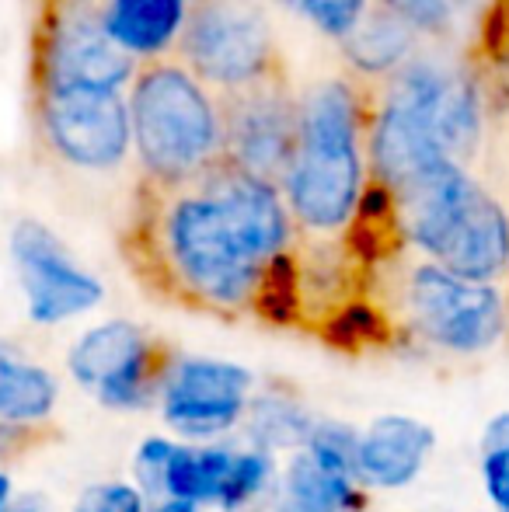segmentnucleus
Segmentation results:
<instances>
[{
	"mask_svg": "<svg viewBox=\"0 0 509 512\" xmlns=\"http://www.w3.org/2000/svg\"><path fill=\"white\" fill-rule=\"evenodd\" d=\"M297 241L283 189L220 161L185 189L143 185L129 265L175 307L297 324Z\"/></svg>",
	"mask_w": 509,
	"mask_h": 512,
	"instance_id": "f257e3e1",
	"label": "nucleus"
},
{
	"mask_svg": "<svg viewBox=\"0 0 509 512\" xmlns=\"http://www.w3.org/2000/svg\"><path fill=\"white\" fill-rule=\"evenodd\" d=\"M370 88L349 77H321L300 95V129L283 199L300 237L346 241L370 192L367 129Z\"/></svg>",
	"mask_w": 509,
	"mask_h": 512,
	"instance_id": "f03ea898",
	"label": "nucleus"
},
{
	"mask_svg": "<svg viewBox=\"0 0 509 512\" xmlns=\"http://www.w3.org/2000/svg\"><path fill=\"white\" fill-rule=\"evenodd\" d=\"M370 286H384L374 307L387 328L440 356H485L509 335V286L471 283L412 251L370 272Z\"/></svg>",
	"mask_w": 509,
	"mask_h": 512,
	"instance_id": "7ed1b4c3",
	"label": "nucleus"
},
{
	"mask_svg": "<svg viewBox=\"0 0 509 512\" xmlns=\"http://www.w3.org/2000/svg\"><path fill=\"white\" fill-rule=\"evenodd\" d=\"M126 102L143 185L185 189L224 161V105L182 60L143 63Z\"/></svg>",
	"mask_w": 509,
	"mask_h": 512,
	"instance_id": "20e7f679",
	"label": "nucleus"
},
{
	"mask_svg": "<svg viewBox=\"0 0 509 512\" xmlns=\"http://www.w3.org/2000/svg\"><path fill=\"white\" fill-rule=\"evenodd\" d=\"M279 464L252 443H182L147 436L133 450V485L157 499H182L210 512H252L276 499Z\"/></svg>",
	"mask_w": 509,
	"mask_h": 512,
	"instance_id": "39448f33",
	"label": "nucleus"
},
{
	"mask_svg": "<svg viewBox=\"0 0 509 512\" xmlns=\"http://www.w3.org/2000/svg\"><path fill=\"white\" fill-rule=\"evenodd\" d=\"M377 95L401 105L450 157L475 171L489 136V77L475 53L426 46L391 81L377 84Z\"/></svg>",
	"mask_w": 509,
	"mask_h": 512,
	"instance_id": "423d86ee",
	"label": "nucleus"
},
{
	"mask_svg": "<svg viewBox=\"0 0 509 512\" xmlns=\"http://www.w3.org/2000/svg\"><path fill=\"white\" fill-rule=\"evenodd\" d=\"M178 60L220 98L283 77L279 39L262 0H192Z\"/></svg>",
	"mask_w": 509,
	"mask_h": 512,
	"instance_id": "0eeeda50",
	"label": "nucleus"
},
{
	"mask_svg": "<svg viewBox=\"0 0 509 512\" xmlns=\"http://www.w3.org/2000/svg\"><path fill=\"white\" fill-rule=\"evenodd\" d=\"M140 63L112 39L105 0H46L35 25V95L60 88L129 91Z\"/></svg>",
	"mask_w": 509,
	"mask_h": 512,
	"instance_id": "6e6552de",
	"label": "nucleus"
},
{
	"mask_svg": "<svg viewBox=\"0 0 509 512\" xmlns=\"http://www.w3.org/2000/svg\"><path fill=\"white\" fill-rule=\"evenodd\" d=\"M178 352L126 317L91 324L67 349V370L81 391L109 411L157 408Z\"/></svg>",
	"mask_w": 509,
	"mask_h": 512,
	"instance_id": "1a4fd4ad",
	"label": "nucleus"
},
{
	"mask_svg": "<svg viewBox=\"0 0 509 512\" xmlns=\"http://www.w3.org/2000/svg\"><path fill=\"white\" fill-rule=\"evenodd\" d=\"M255 394L248 366L178 352L157 394V411L182 443H220L227 432L241 429Z\"/></svg>",
	"mask_w": 509,
	"mask_h": 512,
	"instance_id": "9d476101",
	"label": "nucleus"
},
{
	"mask_svg": "<svg viewBox=\"0 0 509 512\" xmlns=\"http://www.w3.org/2000/svg\"><path fill=\"white\" fill-rule=\"evenodd\" d=\"M21 304L32 324L56 328L88 314L105 300L102 279L84 269L74 251L35 216H21L7 237Z\"/></svg>",
	"mask_w": 509,
	"mask_h": 512,
	"instance_id": "9b49d317",
	"label": "nucleus"
},
{
	"mask_svg": "<svg viewBox=\"0 0 509 512\" xmlns=\"http://www.w3.org/2000/svg\"><path fill=\"white\" fill-rule=\"evenodd\" d=\"M35 112L49 150L77 171H116L133 154L126 91H39Z\"/></svg>",
	"mask_w": 509,
	"mask_h": 512,
	"instance_id": "f8f14e48",
	"label": "nucleus"
},
{
	"mask_svg": "<svg viewBox=\"0 0 509 512\" xmlns=\"http://www.w3.org/2000/svg\"><path fill=\"white\" fill-rule=\"evenodd\" d=\"M220 105H224V164L283 189L300 129V95H293L286 74L220 98Z\"/></svg>",
	"mask_w": 509,
	"mask_h": 512,
	"instance_id": "ddd939ff",
	"label": "nucleus"
},
{
	"mask_svg": "<svg viewBox=\"0 0 509 512\" xmlns=\"http://www.w3.org/2000/svg\"><path fill=\"white\" fill-rule=\"evenodd\" d=\"M436 450V432L429 422L412 415H377L360 429V467L363 488H381V492H398L408 488Z\"/></svg>",
	"mask_w": 509,
	"mask_h": 512,
	"instance_id": "4468645a",
	"label": "nucleus"
},
{
	"mask_svg": "<svg viewBox=\"0 0 509 512\" xmlns=\"http://www.w3.org/2000/svg\"><path fill=\"white\" fill-rule=\"evenodd\" d=\"M192 0H105V25L136 63L171 60L182 46Z\"/></svg>",
	"mask_w": 509,
	"mask_h": 512,
	"instance_id": "2eb2a0df",
	"label": "nucleus"
},
{
	"mask_svg": "<svg viewBox=\"0 0 509 512\" xmlns=\"http://www.w3.org/2000/svg\"><path fill=\"white\" fill-rule=\"evenodd\" d=\"M342 56L349 63V74L356 81H363L367 88L391 81L405 63H412L415 56L426 49V42L387 7L374 0V7L367 11V18L353 28V35L339 42Z\"/></svg>",
	"mask_w": 509,
	"mask_h": 512,
	"instance_id": "dca6fc26",
	"label": "nucleus"
},
{
	"mask_svg": "<svg viewBox=\"0 0 509 512\" xmlns=\"http://www.w3.org/2000/svg\"><path fill=\"white\" fill-rule=\"evenodd\" d=\"M269 512H367V488L360 478L328 471L300 450L279 474Z\"/></svg>",
	"mask_w": 509,
	"mask_h": 512,
	"instance_id": "f3484780",
	"label": "nucleus"
},
{
	"mask_svg": "<svg viewBox=\"0 0 509 512\" xmlns=\"http://www.w3.org/2000/svg\"><path fill=\"white\" fill-rule=\"evenodd\" d=\"M60 405V380L0 338V429H35Z\"/></svg>",
	"mask_w": 509,
	"mask_h": 512,
	"instance_id": "a211bd4d",
	"label": "nucleus"
},
{
	"mask_svg": "<svg viewBox=\"0 0 509 512\" xmlns=\"http://www.w3.org/2000/svg\"><path fill=\"white\" fill-rule=\"evenodd\" d=\"M398 14L426 46L471 53L475 39L485 32L492 0H377Z\"/></svg>",
	"mask_w": 509,
	"mask_h": 512,
	"instance_id": "6ab92c4d",
	"label": "nucleus"
},
{
	"mask_svg": "<svg viewBox=\"0 0 509 512\" xmlns=\"http://www.w3.org/2000/svg\"><path fill=\"white\" fill-rule=\"evenodd\" d=\"M314 425V411L297 398V394H283V391H258L248 405V415L241 422L245 429V443L258 446V450L272 453H300L311 439Z\"/></svg>",
	"mask_w": 509,
	"mask_h": 512,
	"instance_id": "aec40b11",
	"label": "nucleus"
},
{
	"mask_svg": "<svg viewBox=\"0 0 509 512\" xmlns=\"http://www.w3.org/2000/svg\"><path fill=\"white\" fill-rule=\"evenodd\" d=\"M304 453L311 460H318L321 467H328V471L360 478V467H356V453H360V429H353L349 422L318 418V425H314Z\"/></svg>",
	"mask_w": 509,
	"mask_h": 512,
	"instance_id": "412c9836",
	"label": "nucleus"
},
{
	"mask_svg": "<svg viewBox=\"0 0 509 512\" xmlns=\"http://www.w3.org/2000/svg\"><path fill=\"white\" fill-rule=\"evenodd\" d=\"M279 7L293 11L297 18H304L314 32H321L325 39L342 42L346 35H353V28L367 18V11L374 7V0H276Z\"/></svg>",
	"mask_w": 509,
	"mask_h": 512,
	"instance_id": "4be33fe9",
	"label": "nucleus"
},
{
	"mask_svg": "<svg viewBox=\"0 0 509 512\" xmlns=\"http://www.w3.org/2000/svg\"><path fill=\"white\" fill-rule=\"evenodd\" d=\"M74 512H147V495L133 481H95L77 495Z\"/></svg>",
	"mask_w": 509,
	"mask_h": 512,
	"instance_id": "5701e85b",
	"label": "nucleus"
},
{
	"mask_svg": "<svg viewBox=\"0 0 509 512\" xmlns=\"http://www.w3.org/2000/svg\"><path fill=\"white\" fill-rule=\"evenodd\" d=\"M147 512H210L196 502H182V499H157V502H147Z\"/></svg>",
	"mask_w": 509,
	"mask_h": 512,
	"instance_id": "b1692460",
	"label": "nucleus"
},
{
	"mask_svg": "<svg viewBox=\"0 0 509 512\" xmlns=\"http://www.w3.org/2000/svg\"><path fill=\"white\" fill-rule=\"evenodd\" d=\"M7 512H53L49 509V502L42 499V495H18V499H14V506L7 509Z\"/></svg>",
	"mask_w": 509,
	"mask_h": 512,
	"instance_id": "393cba45",
	"label": "nucleus"
},
{
	"mask_svg": "<svg viewBox=\"0 0 509 512\" xmlns=\"http://www.w3.org/2000/svg\"><path fill=\"white\" fill-rule=\"evenodd\" d=\"M14 499H18V495H14V478L4 471V467H0V512L11 509Z\"/></svg>",
	"mask_w": 509,
	"mask_h": 512,
	"instance_id": "a878e982",
	"label": "nucleus"
},
{
	"mask_svg": "<svg viewBox=\"0 0 509 512\" xmlns=\"http://www.w3.org/2000/svg\"><path fill=\"white\" fill-rule=\"evenodd\" d=\"M492 509H496V512H509V495H506L503 502H499V506H492Z\"/></svg>",
	"mask_w": 509,
	"mask_h": 512,
	"instance_id": "bb28decb",
	"label": "nucleus"
}]
</instances>
